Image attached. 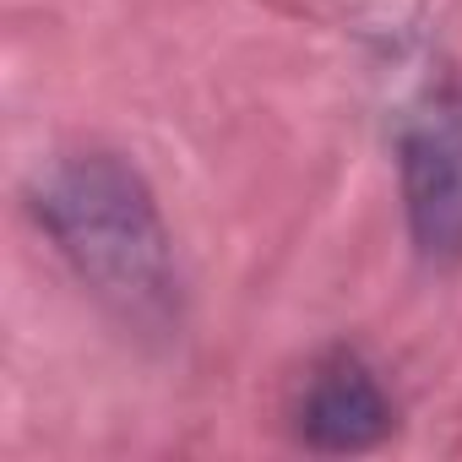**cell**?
<instances>
[{
    "instance_id": "1",
    "label": "cell",
    "mask_w": 462,
    "mask_h": 462,
    "mask_svg": "<svg viewBox=\"0 0 462 462\" xmlns=\"http://www.w3.org/2000/svg\"><path fill=\"white\" fill-rule=\"evenodd\" d=\"M33 212L77 278L131 327H169L180 278L147 180L115 152H71L33 185Z\"/></svg>"
},
{
    "instance_id": "3",
    "label": "cell",
    "mask_w": 462,
    "mask_h": 462,
    "mask_svg": "<svg viewBox=\"0 0 462 462\" xmlns=\"http://www.w3.org/2000/svg\"><path fill=\"white\" fill-rule=\"evenodd\" d=\"M392 430V402L381 392V381L354 359L337 354L316 370L305 408H300V435L316 451H365Z\"/></svg>"
},
{
    "instance_id": "2",
    "label": "cell",
    "mask_w": 462,
    "mask_h": 462,
    "mask_svg": "<svg viewBox=\"0 0 462 462\" xmlns=\"http://www.w3.org/2000/svg\"><path fill=\"white\" fill-rule=\"evenodd\" d=\"M408 235L430 262L462 256V88H435L397 142Z\"/></svg>"
}]
</instances>
